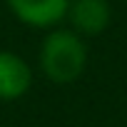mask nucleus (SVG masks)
<instances>
[{
    "instance_id": "20e7f679",
    "label": "nucleus",
    "mask_w": 127,
    "mask_h": 127,
    "mask_svg": "<svg viewBox=\"0 0 127 127\" xmlns=\"http://www.w3.org/2000/svg\"><path fill=\"white\" fill-rule=\"evenodd\" d=\"M32 85L30 65L10 50H0V102L20 100Z\"/></svg>"
},
{
    "instance_id": "f257e3e1",
    "label": "nucleus",
    "mask_w": 127,
    "mask_h": 127,
    "mask_svg": "<svg viewBox=\"0 0 127 127\" xmlns=\"http://www.w3.org/2000/svg\"><path fill=\"white\" fill-rule=\"evenodd\" d=\"M87 67V45L72 28H52L40 45V70L55 85H70Z\"/></svg>"
},
{
    "instance_id": "7ed1b4c3",
    "label": "nucleus",
    "mask_w": 127,
    "mask_h": 127,
    "mask_svg": "<svg viewBox=\"0 0 127 127\" xmlns=\"http://www.w3.org/2000/svg\"><path fill=\"white\" fill-rule=\"evenodd\" d=\"M72 30L82 37L100 35L112 23V8L107 0H70L67 18Z\"/></svg>"
},
{
    "instance_id": "f03ea898",
    "label": "nucleus",
    "mask_w": 127,
    "mask_h": 127,
    "mask_svg": "<svg viewBox=\"0 0 127 127\" xmlns=\"http://www.w3.org/2000/svg\"><path fill=\"white\" fill-rule=\"evenodd\" d=\"M10 13L28 28L52 30L67 18L70 0H5Z\"/></svg>"
}]
</instances>
